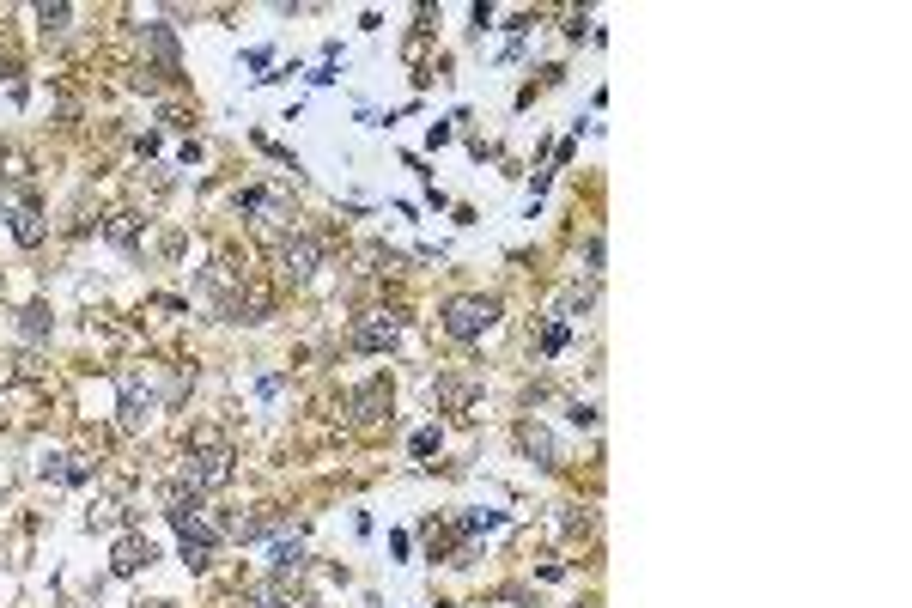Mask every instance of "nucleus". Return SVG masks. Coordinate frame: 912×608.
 <instances>
[{
  "label": "nucleus",
  "mask_w": 912,
  "mask_h": 608,
  "mask_svg": "<svg viewBox=\"0 0 912 608\" xmlns=\"http://www.w3.org/2000/svg\"><path fill=\"white\" fill-rule=\"evenodd\" d=\"M152 560H159V548H152L146 536H134V529H128V536H116V548H110V572H116V578H134V572H146Z\"/></svg>",
  "instance_id": "nucleus-7"
},
{
  "label": "nucleus",
  "mask_w": 912,
  "mask_h": 608,
  "mask_svg": "<svg viewBox=\"0 0 912 608\" xmlns=\"http://www.w3.org/2000/svg\"><path fill=\"white\" fill-rule=\"evenodd\" d=\"M602 256H608V244H602V238H590V244H584V274H590V280L602 274Z\"/></svg>",
  "instance_id": "nucleus-23"
},
{
  "label": "nucleus",
  "mask_w": 912,
  "mask_h": 608,
  "mask_svg": "<svg viewBox=\"0 0 912 608\" xmlns=\"http://www.w3.org/2000/svg\"><path fill=\"white\" fill-rule=\"evenodd\" d=\"M499 323V298H487V292H456V298H444V311H438V329L450 335V341H481L487 329Z\"/></svg>",
  "instance_id": "nucleus-2"
},
{
  "label": "nucleus",
  "mask_w": 912,
  "mask_h": 608,
  "mask_svg": "<svg viewBox=\"0 0 912 608\" xmlns=\"http://www.w3.org/2000/svg\"><path fill=\"white\" fill-rule=\"evenodd\" d=\"M37 25H43V37H61V31L73 25V7H67V0H55V7H37Z\"/></svg>",
  "instance_id": "nucleus-20"
},
{
  "label": "nucleus",
  "mask_w": 912,
  "mask_h": 608,
  "mask_svg": "<svg viewBox=\"0 0 912 608\" xmlns=\"http://www.w3.org/2000/svg\"><path fill=\"white\" fill-rule=\"evenodd\" d=\"M517 450H523L536 469H554V463H560V444H554V432H548V426H536V420H523V426H517Z\"/></svg>",
  "instance_id": "nucleus-10"
},
{
  "label": "nucleus",
  "mask_w": 912,
  "mask_h": 608,
  "mask_svg": "<svg viewBox=\"0 0 912 608\" xmlns=\"http://www.w3.org/2000/svg\"><path fill=\"white\" fill-rule=\"evenodd\" d=\"M116 414H122V426H128V432H140V426H146V414H152V384H146L140 371H128V377H122V408H116Z\"/></svg>",
  "instance_id": "nucleus-9"
},
{
  "label": "nucleus",
  "mask_w": 912,
  "mask_h": 608,
  "mask_svg": "<svg viewBox=\"0 0 912 608\" xmlns=\"http://www.w3.org/2000/svg\"><path fill=\"white\" fill-rule=\"evenodd\" d=\"M232 463H238V450L225 444L219 432H195L189 450H183V481L195 493H219L225 481H232Z\"/></svg>",
  "instance_id": "nucleus-1"
},
{
  "label": "nucleus",
  "mask_w": 912,
  "mask_h": 608,
  "mask_svg": "<svg viewBox=\"0 0 912 608\" xmlns=\"http://www.w3.org/2000/svg\"><path fill=\"white\" fill-rule=\"evenodd\" d=\"M201 499H207V493H195L189 481H171V487H165V523L177 529V536H189V529L201 523Z\"/></svg>",
  "instance_id": "nucleus-6"
},
{
  "label": "nucleus",
  "mask_w": 912,
  "mask_h": 608,
  "mask_svg": "<svg viewBox=\"0 0 912 608\" xmlns=\"http://www.w3.org/2000/svg\"><path fill=\"white\" fill-rule=\"evenodd\" d=\"M7 219H13V238H19V250H37V244L49 238V219H43V207H37V201H19Z\"/></svg>",
  "instance_id": "nucleus-11"
},
{
  "label": "nucleus",
  "mask_w": 912,
  "mask_h": 608,
  "mask_svg": "<svg viewBox=\"0 0 912 608\" xmlns=\"http://www.w3.org/2000/svg\"><path fill=\"white\" fill-rule=\"evenodd\" d=\"M304 572V548L298 542H274V578L286 584V578H298Z\"/></svg>",
  "instance_id": "nucleus-16"
},
{
  "label": "nucleus",
  "mask_w": 912,
  "mask_h": 608,
  "mask_svg": "<svg viewBox=\"0 0 912 608\" xmlns=\"http://www.w3.org/2000/svg\"><path fill=\"white\" fill-rule=\"evenodd\" d=\"M213 542H219L213 529H207V523H195L189 536H183V566H189V572H207V566H213Z\"/></svg>",
  "instance_id": "nucleus-14"
},
{
  "label": "nucleus",
  "mask_w": 912,
  "mask_h": 608,
  "mask_svg": "<svg viewBox=\"0 0 912 608\" xmlns=\"http://www.w3.org/2000/svg\"><path fill=\"white\" fill-rule=\"evenodd\" d=\"M481 396L475 377H438V414H469Z\"/></svg>",
  "instance_id": "nucleus-12"
},
{
  "label": "nucleus",
  "mask_w": 912,
  "mask_h": 608,
  "mask_svg": "<svg viewBox=\"0 0 912 608\" xmlns=\"http://www.w3.org/2000/svg\"><path fill=\"white\" fill-rule=\"evenodd\" d=\"M438 444H444V432H438V426H420V432H414V444H408V450H414V456H432V450H438Z\"/></svg>",
  "instance_id": "nucleus-22"
},
{
  "label": "nucleus",
  "mask_w": 912,
  "mask_h": 608,
  "mask_svg": "<svg viewBox=\"0 0 912 608\" xmlns=\"http://www.w3.org/2000/svg\"><path fill=\"white\" fill-rule=\"evenodd\" d=\"M274 256H280V274L298 286V280H311V274L323 268V238H311V232H286Z\"/></svg>",
  "instance_id": "nucleus-3"
},
{
  "label": "nucleus",
  "mask_w": 912,
  "mask_h": 608,
  "mask_svg": "<svg viewBox=\"0 0 912 608\" xmlns=\"http://www.w3.org/2000/svg\"><path fill=\"white\" fill-rule=\"evenodd\" d=\"M19 317H25V323H19V329H25V341H43V335L55 329V317H49V304H25V311H19Z\"/></svg>",
  "instance_id": "nucleus-19"
},
{
  "label": "nucleus",
  "mask_w": 912,
  "mask_h": 608,
  "mask_svg": "<svg viewBox=\"0 0 912 608\" xmlns=\"http://www.w3.org/2000/svg\"><path fill=\"white\" fill-rule=\"evenodd\" d=\"M590 304H596V280H572V286L560 292V304H554V317H560V323L590 317Z\"/></svg>",
  "instance_id": "nucleus-13"
},
{
  "label": "nucleus",
  "mask_w": 912,
  "mask_h": 608,
  "mask_svg": "<svg viewBox=\"0 0 912 608\" xmlns=\"http://www.w3.org/2000/svg\"><path fill=\"white\" fill-rule=\"evenodd\" d=\"M274 529H280V517L256 511V517H232V523H225V536H232V542H262V536H274Z\"/></svg>",
  "instance_id": "nucleus-15"
},
{
  "label": "nucleus",
  "mask_w": 912,
  "mask_h": 608,
  "mask_svg": "<svg viewBox=\"0 0 912 608\" xmlns=\"http://www.w3.org/2000/svg\"><path fill=\"white\" fill-rule=\"evenodd\" d=\"M396 341H402V317L396 311H371V317L353 323V347L359 353H390Z\"/></svg>",
  "instance_id": "nucleus-5"
},
{
  "label": "nucleus",
  "mask_w": 912,
  "mask_h": 608,
  "mask_svg": "<svg viewBox=\"0 0 912 608\" xmlns=\"http://www.w3.org/2000/svg\"><path fill=\"white\" fill-rule=\"evenodd\" d=\"M86 523H92V529H122V523H128V511H122L116 499H92V511H86Z\"/></svg>",
  "instance_id": "nucleus-18"
},
{
  "label": "nucleus",
  "mask_w": 912,
  "mask_h": 608,
  "mask_svg": "<svg viewBox=\"0 0 912 608\" xmlns=\"http://www.w3.org/2000/svg\"><path fill=\"white\" fill-rule=\"evenodd\" d=\"M140 49L152 55V67L159 73H183V49H177V37H171V25H140Z\"/></svg>",
  "instance_id": "nucleus-8"
},
{
  "label": "nucleus",
  "mask_w": 912,
  "mask_h": 608,
  "mask_svg": "<svg viewBox=\"0 0 912 608\" xmlns=\"http://www.w3.org/2000/svg\"><path fill=\"white\" fill-rule=\"evenodd\" d=\"M104 232H110V244L134 250V244H140V219H134V213H110V225H104Z\"/></svg>",
  "instance_id": "nucleus-17"
},
{
  "label": "nucleus",
  "mask_w": 912,
  "mask_h": 608,
  "mask_svg": "<svg viewBox=\"0 0 912 608\" xmlns=\"http://www.w3.org/2000/svg\"><path fill=\"white\" fill-rule=\"evenodd\" d=\"M566 341H572V323H560V317H554V323L542 329V353H560Z\"/></svg>",
  "instance_id": "nucleus-21"
},
{
  "label": "nucleus",
  "mask_w": 912,
  "mask_h": 608,
  "mask_svg": "<svg viewBox=\"0 0 912 608\" xmlns=\"http://www.w3.org/2000/svg\"><path fill=\"white\" fill-rule=\"evenodd\" d=\"M572 426H578V432H596V408H590V402H572Z\"/></svg>",
  "instance_id": "nucleus-24"
},
{
  "label": "nucleus",
  "mask_w": 912,
  "mask_h": 608,
  "mask_svg": "<svg viewBox=\"0 0 912 608\" xmlns=\"http://www.w3.org/2000/svg\"><path fill=\"white\" fill-rule=\"evenodd\" d=\"M390 408H396L390 377H365V384L347 396V414H353L359 426H384V420H390Z\"/></svg>",
  "instance_id": "nucleus-4"
}]
</instances>
